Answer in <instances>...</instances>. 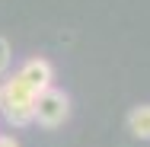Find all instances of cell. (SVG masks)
I'll return each mask as SVG.
<instances>
[{"label": "cell", "instance_id": "1", "mask_svg": "<svg viewBox=\"0 0 150 147\" xmlns=\"http://www.w3.org/2000/svg\"><path fill=\"white\" fill-rule=\"evenodd\" d=\"M32 109H35V93H32L16 74L6 80V83H0V112L3 118L10 121V125H29L32 121Z\"/></svg>", "mask_w": 150, "mask_h": 147}, {"label": "cell", "instance_id": "2", "mask_svg": "<svg viewBox=\"0 0 150 147\" xmlns=\"http://www.w3.org/2000/svg\"><path fill=\"white\" fill-rule=\"evenodd\" d=\"M70 115V96L64 93V89H42L38 96H35V109H32V121H38V125H45V128H58L64 125Z\"/></svg>", "mask_w": 150, "mask_h": 147}, {"label": "cell", "instance_id": "3", "mask_svg": "<svg viewBox=\"0 0 150 147\" xmlns=\"http://www.w3.org/2000/svg\"><path fill=\"white\" fill-rule=\"evenodd\" d=\"M16 77H19V80H23V83L38 96L42 89L51 87V80H54V67H51L45 58H29L19 70H16Z\"/></svg>", "mask_w": 150, "mask_h": 147}, {"label": "cell", "instance_id": "4", "mask_svg": "<svg viewBox=\"0 0 150 147\" xmlns=\"http://www.w3.org/2000/svg\"><path fill=\"white\" fill-rule=\"evenodd\" d=\"M128 131L137 141H150V102H141L128 112Z\"/></svg>", "mask_w": 150, "mask_h": 147}, {"label": "cell", "instance_id": "5", "mask_svg": "<svg viewBox=\"0 0 150 147\" xmlns=\"http://www.w3.org/2000/svg\"><path fill=\"white\" fill-rule=\"evenodd\" d=\"M10 58H13V48H10V42L0 35V74L10 67Z\"/></svg>", "mask_w": 150, "mask_h": 147}, {"label": "cell", "instance_id": "6", "mask_svg": "<svg viewBox=\"0 0 150 147\" xmlns=\"http://www.w3.org/2000/svg\"><path fill=\"white\" fill-rule=\"evenodd\" d=\"M0 147H19V144H16V138H10V134H0Z\"/></svg>", "mask_w": 150, "mask_h": 147}]
</instances>
